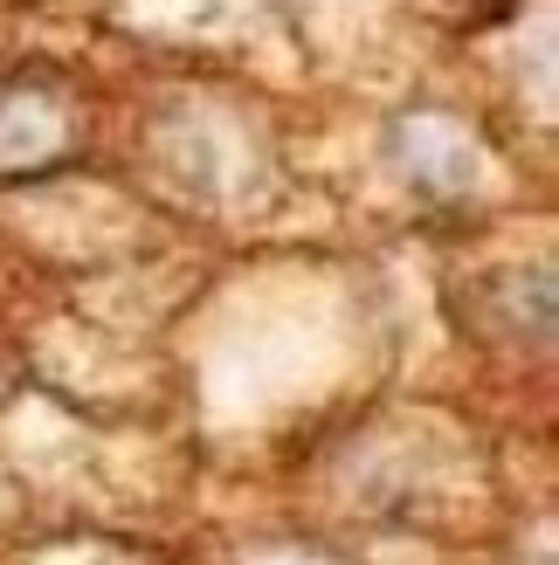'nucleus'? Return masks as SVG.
Instances as JSON below:
<instances>
[{
  "label": "nucleus",
  "mask_w": 559,
  "mask_h": 565,
  "mask_svg": "<svg viewBox=\"0 0 559 565\" xmlns=\"http://www.w3.org/2000/svg\"><path fill=\"white\" fill-rule=\"evenodd\" d=\"M8 386H14V373H8V365H0V393H8Z\"/></svg>",
  "instance_id": "nucleus-1"
}]
</instances>
